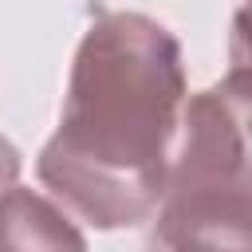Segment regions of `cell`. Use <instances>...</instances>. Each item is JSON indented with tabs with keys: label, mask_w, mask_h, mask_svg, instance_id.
Listing matches in <instances>:
<instances>
[{
	"label": "cell",
	"mask_w": 252,
	"mask_h": 252,
	"mask_svg": "<svg viewBox=\"0 0 252 252\" xmlns=\"http://www.w3.org/2000/svg\"><path fill=\"white\" fill-rule=\"evenodd\" d=\"M0 252H87V236L63 205L12 185L0 193Z\"/></svg>",
	"instance_id": "cell-3"
},
{
	"label": "cell",
	"mask_w": 252,
	"mask_h": 252,
	"mask_svg": "<svg viewBox=\"0 0 252 252\" xmlns=\"http://www.w3.org/2000/svg\"><path fill=\"white\" fill-rule=\"evenodd\" d=\"M189 98L177 35L142 12H98L83 32L39 181L94 228L158 213L181 106Z\"/></svg>",
	"instance_id": "cell-1"
},
{
	"label": "cell",
	"mask_w": 252,
	"mask_h": 252,
	"mask_svg": "<svg viewBox=\"0 0 252 252\" xmlns=\"http://www.w3.org/2000/svg\"><path fill=\"white\" fill-rule=\"evenodd\" d=\"M150 252H252L248 71L185 98Z\"/></svg>",
	"instance_id": "cell-2"
},
{
	"label": "cell",
	"mask_w": 252,
	"mask_h": 252,
	"mask_svg": "<svg viewBox=\"0 0 252 252\" xmlns=\"http://www.w3.org/2000/svg\"><path fill=\"white\" fill-rule=\"evenodd\" d=\"M16 177H20V150L0 134V193H4V189H12V185H16Z\"/></svg>",
	"instance_id": "cell-4"
}]
</instances>
